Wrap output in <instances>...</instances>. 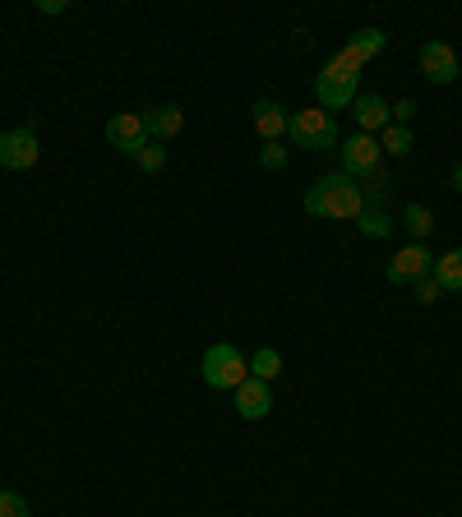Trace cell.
<instances>
[{
	"label": "cell",
	"instance_id": "cell-1",
	"mask_svg": "<svg viewBox=\"0 0 462 517\" xmlns=\"http://www.w3.org/2000/svg\"><path fill=\"white\" fill-rule=\"evenodd\" d=\"M305 213L310 217H333V222H356L365 213V199L356 190L352 176H342V171H329V176H319V185L305 190Z\"/></svg>",
	"mask_w": 462,
	"mask_h": 517
},
{
	"label": "cell",
	"instance_id": "cell-2",
	"mask_svg": "<svg viewBox=\"0 0 462 517\" xmlns=\"http://www.w3.org/2000/svg\"><path fill=\"white\" fill-rule=\"evenodd\" d=\"M356 97H361V70H356V65H347L342 56H333V61L315 74V102L333 116V111L352 107Z\"/></svg>",
	"mask_w": 462,
	"mask_h": 517
},
{
	"label": "cell",
	"instance_id": "cell-3",
	"mask_svg": "<svg viewBox=\"0 0 462 517\" xmlns=\"http://www.w3.org/2000/svg\"><path fill=\"white\" fill-rule=\"evenodd\" d=\"M199 374H204L208 388H218V393H236V388L250 379V361L241 356L236 342H213L204 351V361H199Z\"/></svg>",
	"mask_w": 462,
	"mask_h": 517
},
{
	"label": "cell",
	"instance_id": "cell-4",
	"mask_svg": "<svg viewBox=\"0 0 462 517\" xmlns=\"http://www.w3.org/2000/svg\"><path fill=\"white\" fill-rule=\"evenodd\" d=\"M287 139H292V148H305V153H329V148L342 144V130L329 111L315 107V111L287 116Z\"/></svg>",
	"mask_w": 462,
	"mask_h": 517
},
{
	"label": "cell",
	"instance_id": "cell-5",
	"mask_svg": "<svg viewBox=\"0 0 462 517\" xmlns=\"http://www.w3.org/2000/svg\"><path fill=\"white\" fill-rule=\"evenodd\" d=\"M37 157H42V144H37L33 125H19V130L0 134V167L5 171H28L37 167Z\"/></svg>",
	"mask_w": 462,
	"mask_h": 517
},
{
	"label": "cell",
	"instance_id": "cell-6",
	"mask_svg": "<svg viewBox=\"0 0 462 517\" xmlns=\"http://www.w3.org/2000/svg\"><path fill=\"white\" fill-rule=\"evenodd\" d=\"M342 176H352V181H365L370 171H379V139L375 134H352V139H342Z\"/></svg>",
	"mask_w": 462,
	"mask_h": 517
},
{
	"label": "cell",
	"instance_id": "cell-7",
	"mask_svg": "<svg viewBox=\"0 0 462 517\" xmlns=\"http://www.w3.org/2000/svg\"><path fill=\"white\" fill-rule=\"evenodd\" d=\"M430 268H435V254L426 245H407L389 259V282L393 287H416L421 277H430Z\"/></svg>",
	"mask_w": 462,
	"mask_h": 517
},
{
	"label": "cell",
	"instance_id": "cell-8",
	"mask_svg": "<svg viewBox=\"0 0 462 517\" xmlns=\"http://www.w3.org/2000/svg\"><path fill=\"white\" fill-rule=\"evenodd\" d=\"M107 144L121 148L125 157H134L139 148L148 144V130H144V111H116L107 121Z\"/></svg>",
	"mask_w": 462,
	"mask_h": 517
},
{
	"label": "cell",
	"instance_id": "cell-9",
	"mask_svg": "<svg viewBox=\"0 0 462 517\" xmlns=\"http://www.w3.org/2000/svg\"><path fill=\"white\" fill-rule=\"evenodd\" d=\"M421 74H426L430 84H453L462 74L458 51H453L449 42H426V47H421Z\"/></svg>",
	"mask_w": 462,
	"mask_h": 517
},
{
	"label": "cell",
	"instance_id": "cell-10",
	"mask_svg": "<svg viewBox=\"0 0 462 517\" xmlns=\"http://www.w3.org/2000/svg\"><path fill=\"white\" fill-rule=\"evenodd\" d=\"M231 397H236V416H241V421H264L268 411H273V388H268L264 379H245Z\"/></svg>",
	"mask_w": 462,
	"mask_h": 517
},
{
	"label": "cell",
	"instance_id": "cell-11",
	"mask_svg": "<svg viewBox=\"0 0 462 517\" xmlns=\"http://www.w3.org/2000/svg\"><path fill=\"white\" fill-rule=\"evenodd\" d=\"M144 130L153 144H167V139H176V134L185 130V107L181 102H162V107L144 111Z\"/></svg>",
	"mask_w": 462,
	"mask_h": 517
},
{
	"label": "cell",
	"instance_id": "cell-12",
	"mask_svg": "<svg viewBox=\"0 0 462 517\" xmlns=\"http://www.w3.org/2000/svg\"><path fill=\"white\" fill-rule=\"evenodd\" d=\"M352 111H356V125H361V134H384L393 125V111H389V102L384 97H375V93H361L352 102Z\"/></svg>",
	"mask_w": 462,
	"mask_h": 517
},
{
	"label": "cell",
	"instance_id": "cell-13",
	"mask_svg": "<svg viewBox=\"0 0 462 517\" xmlns=\"http://www.w3.org/2000/svg\"><path fill=\"white\" fill-rule=\"evenodd\" d=\"M384 47H389V37L379 33V28H361V33H352V42H347V47H342L338 56H342L347 65H356V70H361V65H365V61H375V56H379Z\"/></svg>",
	"mask_w": 462,
	"mask_h": 517
},
{
	"label": "cell",
	"instance_id": "cell-14",
	"mask_svg": "<svg viewBox=\"0 0 462 517\" xmlns=\"http://www.w3.org/2000/svg\"><path fill=\"white\" fill-rule=\"evenodd\" d=\"M255 130H259V139L264 144H278L282 134H287V111L278 107V102H255Z\"/></svg>",
	"mask_w": 462,
	"mask_h": 517
},
{
	"label": "cell",
	"instance_id": "cell-15",
	"mask_svg": "<svg viewBox=\"0 0 462 517\" xmlns=\"http://www.w3.org/2000/svg\"><path fill=\"white\" fill-rule=\"evenodd\" d=\"M356 190H361L365 208H384V204H389V194H393V176L379 167V171H370L365 181H356Z\"/></svg>",
	"mask_w": 462,
	"mask_h": 517
},
{
	"label": "cell",
	"instance_id": "cell-16",
	"mask_svg": "<svg viewBox=\"0 0 462 517\" xmlns=\"http://www.w3.org/2000/svg\"><path fill=\"white\" fill-rule=\"evenodd\" d=\"M430 277H435L444 291H462V250H449L439 254L435 268H430Z\"/></svg>",
	"mask_w": 462,
	"mask_h": 517
},
{
	"label": "cell",
	"instance_id": "cell-17",
	"mask_svg": "<svg viewBox=\"0 0 462 517\" xmlns=\"http://www.w3.org/2000/svg\"><path fill=\"white\" fill-rule=\"evenodd\" d=\"M402 227H407L412 245H421L430 231H435V213H430L426 204H407V208H402Z\"/></svg>",
	"mask_w": 462,
	"mask_h": 517
},
{
	"label": "cell",
	"instance_id": "cell-18",
	"mask_svg": "<svg viewBox=\"0 0 462 517\" xmlns=\"http://www.w3.org/2000/svg\"><path fill=\"white\" fill-rule=\"evenodd\" d=\"M282 374V351L278 347H259L255 356H250V379H264V384H273Z\"/></svg>",
	"mask_w": 462,
	"mask_h": 517
},
{
	"label": "cell",
	"instance_id": "cell-19",
	"mask_svg": "<svg viewBox=\"0 0 462 517\" xmlns=\"http://www.w3.org/2000/svg\"><path fill=\"white\" fill-rule=\"evenodd\" d=\"M356 227H361V236H370V241H384V236H393V217L384 213V208H365V213L356 217Z\"/></svg>",
	"mask_w": 462,
	"mask_h": 517
},
{
	"label": "cell",
	"instance_id": "cell-20",
	"mask_svg": "<svg viewBox=\"0 0 462 517\" xmlns=\"http://www.w3.org/2000/svg\"><path fill=\"white\" fill-rule=\"evenodd\" d=\"M134 167H139V171H148V176H158V171L167 167V148L148 139V144L139 148V153H134Z\"/></svg>",
	"mask_w": 462,
	"mask_h": 517
},
{
	"label": "cell",
	"instance_id": "cell-21",
	"mask_svg": "<svg viewBox=\"0 0 462 517\" xmlns=\"http://www.w3.org/2000/svg\"><path fill=\"white\" fill-rule=\"evenodd\" d=\"M379 148H384V153H393V157L412 153V130H407V125H389V130L379 134Z\"/></svg>",
	"mask_w": 462,
	"mask_h": 517
},
{
	"label": "cell",
	"instance_id": "cell-22",
	"mask_svg": "<svg viewBox=\"0 0 462 517\" xmlns=\"http://www.w3.org/2000/svg\"><path fill=\"white\" fill-rule=\"evenodd\" d=\"M287 162H292V153H287L282 144H264V148H259V167H264V171H287Z\"/></svg>",
	"mask_w": 462,
	"mask_h": 517
},
{
	"label": "cell",
	"instance_id": "cell-23",
	"mask_svg": "<svg viewBox=\"0 0 462 517\" xmlns=\"http://www.w3.org/2000/svg\"><path fill=\"white\" fill-rule=\"evenodd\" d=\"M0 517H33L24 504V494H14V490H0Z\"/></svg>",
	"mask_w": 462,
	"mask_h": 517
},
{
	"label": "cell",
	"instance_id": "cell-24",
	"mask_svg": "<svg viewBox=\"0 0 462 517\" xmlns=\"http://www.w3.org/2000/svg\"><path fill=\"white\" fill-rule=\"evenodd\" d=\"M412 291H416V301H421V305H435L439 296H444V287H439L435 277H421V282H416Z\"/></svg>",
	"mask_w": 462,
	"mask_h": 517
},
{
	"label": "cell",
	"instance_id": "cell-25",
	"mask_svg": "<svg viewBox=\"0 0 462 517\" xmlns=\"http://www.w3.org/2000/svg\"><path fill=\"white\" fill-rule=\"evenodd\" d=\"M393 125H407V130H412V121H416V102L412 97H402V102H393Z\"/></svg>",
	"mask_w": 462,
	"mask_h": 517
},
{
	"label": "cell",
	"instance_id": "cell-26",
	"mask_svg": "<svg viewBox=\"0 0 462 517\" xmlns=\"http://www.w3.org/2000/svg\"><path fill=\"white\" fill-rule=\"evenodd\" d=\"M37 10H42V14H65L70 5H65V0H37Z\"/></svg>",
	"mask_w": 462,
	"mask_h": 517
},
{
	"label": "cell",
	"instance_id": "cell-27",
	"mask_svg": "<svg viewBox=\"0 0 462 517\" xmlns=\"http://www.w3.org/2000/svg\"><path fill=\"white\" fill-rule=\"evenodd\" d=\"M453 190L462 194V162H458V167H453Z\"/></svg>",
	"mask_w": 462,
	"mask_h": 517
}]
</instances>
